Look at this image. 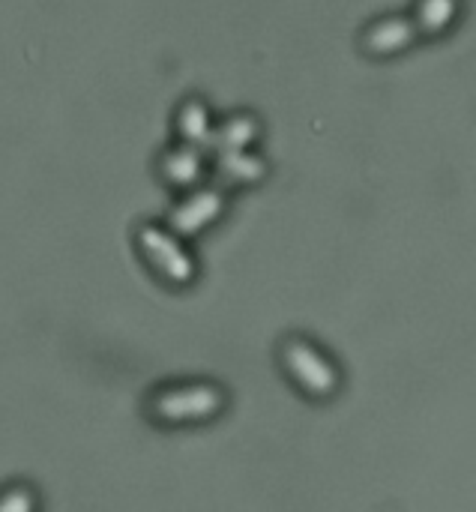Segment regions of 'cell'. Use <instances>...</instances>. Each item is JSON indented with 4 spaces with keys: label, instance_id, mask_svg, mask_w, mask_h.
<instances>
[{
    "label": "cell",
    "instance_id": "1",
    "mask_svg": "<svg viewBox=\"0 0 476 512\" xmlns=\"http://www.w3.org/2000/svg\"><path fill=\"white\" fill-rule=\"evenodd\" d=\"M135 246L141 258L168 282V285H189L198 276V261L186 249V240H180L168 225L159 222H141L135 231Z\"/></svg>",
    "mask_w": 476,
    "mask_h": 512
},
{
    "label": "cell",
    "instance_id": "2",
    "mask_svg": "<svg viewBox=\"0 0 476 512\" xmlns=\"http://www.w3.org/2000/svg\"><path fill=\"white\" fill-rule=\"evenodd\" d=\"M228 210V189L201 183L192 192H183L174 207L168 210V231H174L180 240H195L204 231H210L216 222H222Z\"/></svg>",
    "mask_w": 476,
    "mask_h": 512
},
{
    "label": "cell",
    "instance_id": "3",
    "mask_svg": "<svg viewBox=\"0 0 476 512\" xmlns=\"http://www.w3.org/2000/svg\"><path fill=\"white\" fill-rule=\"evenodd\" d=\"M420 30L411 18V12H390L375 21H369L360 33V48L372 60H396L417 48Z\"/></svg>",
    "mask_w": 476,
    "mask_h": 512
},
{
    "label": "cell",
    "instance_id": "4",
    "mask_svg": "<svg viewBox=\"0 0 476 512\" xmlns=\"http://www.w3.org/2000/svg\"><path fill=\"white\" fill-rule=\"evenodd\" d=\"M156 177L165 189L183 195L198 189L201 183L210 180V159L207 150L201 147H189V144H171L159 153L156 159Z\"/></svg>",
    "mask_w": 476,
    "mask_h": 512
},
{
    "label": "cell",
    "instance_id": "5",
    "mask_svg": "<svg viewBox=\"0 0 476 512\" xmlns=\"http://www.w3.org/2000/svg\"><path fill=\"white\" fill-rule=\"evenodd\" d=\"M210 174L219 180L222 189H249L267 180L270 165L258 150H228L216 153V159L210 162Z\"/></svg>",
    "mask_w": 476,
    "mask_h": 512
},
{
    "label": "cell",
    "instance_id": "6",
    "mask_svg": "<svg viewBox=\"0 0 476 512\" xmlns=\"http://www.w3.org/2000/svg\"><path fill=\"white\" fill-rule=\"evenodd\" d=\"M222 408V393L201 384V387H186V390H171L156 396L153 411L162 420H195V417H210Z\"/></svg>",
    "mask_w": 476,
    "mask_h": 512
},
{
    "label": "cell",
    "instance_id": "7",
    "mask_svg": "<svg viewBox=\"0 0 476 512\" xmlns=\"http://www.w3.org/2000/svg\"><path fill=\"white\" fill-rule=\"evenodd\" d=\"M282 354H285L288 369H291L312 393L327 396V393L336 390V372H333V366H330L312 345H306V342H300V339H291V342H285Z\"/></svg>",
    "mask_w": 476,
    "mask_h": 512
},
{
    "label": "cell",
    "instance_id": "8",
    "mask_svg": "<svg viewBox=\"0 0 476 512\" xmlns=\"http://www.w3.org/2000/svg\"><path fill=\"white\" fill-rule=\"evenodd\" d=\"M216 114L210 108L207 99L201 96H189L177 105L174 111V132H177V141L180 144H189V147H201V150H210V141H213V129H216Z\"/></svg>",
    "mask_w": 476,
    "mask_h": 512
},
{
    "label": "cell",
    "instance_id": "9",
    "mask_svg": "<svg viewBox=\"0 0 476 512\" xmlns=\"http://www.w3.org/2000/svg\"><path fill=\"white\" fill-rule=\"evenodd\" d=\"M264 135V123L252 111H231L216 120L210 150L213 153H228V150H255V144Z\"/></svg>",
    "mask_w": 476,
    "mask_h": 512
},
{
    "label": "cell",
    "instance_id": "10",
    "mask_svg": "<svg viewBox=\"0 0 476 512\" xmlns=\"http://www.w3.org/2000/svg\"><path fill=\"white\" fill-rule=\"evenodd\" d=\"M411 18L423 39H441L456 30L462 18V0H414Z\"/></svg>",
    "mask_w": 476,
    "mask_h": 512
},
{
    "label": "cell",
    "instance_id": "11",
    "mask_svg": "<svg viewBox=\"0 0 476 512\" xmlns=\"http://www.w3.org/2000/svg\"><path fill=\"white\" fill-rule=\"evenodd\" d=\"M33 510V501L24 489H12L9 495L0 498V512H30Z\"/></svg>",
    "mask_w": 476,
    "mask_h": 512
}]
</instances>
